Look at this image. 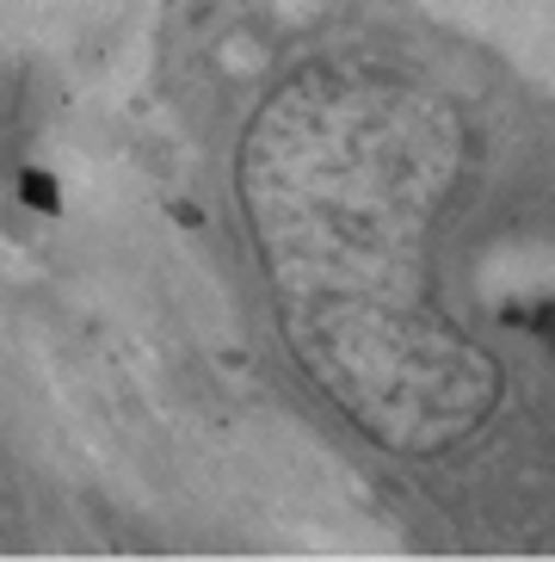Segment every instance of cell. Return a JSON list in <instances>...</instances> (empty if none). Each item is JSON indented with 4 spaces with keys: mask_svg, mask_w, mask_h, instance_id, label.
<instances>
[{
    "mask_svg": "<svg viewBox=\"0 0 555 562\" xmlns=\"http://www.w3.org/2000/svg\"><path fill=\"white\" fill-rule=\"evenodd\" d=\"M537 328H543V334H550V340H555V303H550V310H543V322H537Z\"/></svg>",
    "mask_w": 555,
    "mask_h": 562,
    "instance_id": "6da1fadb",
    "label": "cell"
}]
</instances>
